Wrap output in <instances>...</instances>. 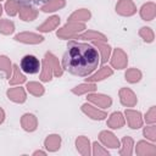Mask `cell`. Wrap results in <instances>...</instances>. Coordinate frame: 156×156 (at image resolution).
Masks as SVG:
<instances>
[{"label":"cell","instance_id":"obj_1","mask_svg":"<svg viewBox=\"0 0 156 156\" xmlns=\"http://www.w3.org/2000/svg\"><path fill=\"white\" fill-rule=\"evenodd\" d=\"M100 63L98 49L88 43L69 41L62 56V67L68 73L77 77L91 74Z\"/></svg>","mask_w":156,"mask_h":156},{"label":"cell","instance_id":"obj_2","mask_svg":"<svg viewBox=\"0 0 156 156\" xmlns=\"http://www.w3.org/2000/svg\"><path fill=\"white\" fill-rule=\"evenodd\" d=\"M21 71L26 74H37L40 68V62L34 55H26L20 62Z\"/></svg>","mask_w":156,"mask_h":156},{"label":"cell","instance_id":"obj_3","mask_svg":"<svg viewBox=\"0 0 156 156\" xmlns=\"http://www.w3.org/2000/svg\"><path fill=\"white\" fill-rule=\"evenodd\" d=\"M20 4L22 5H27V6H41L48 4L50 0H17Z\"/></svg>","mask_w":156,"mask_h":156}]
</instances>
